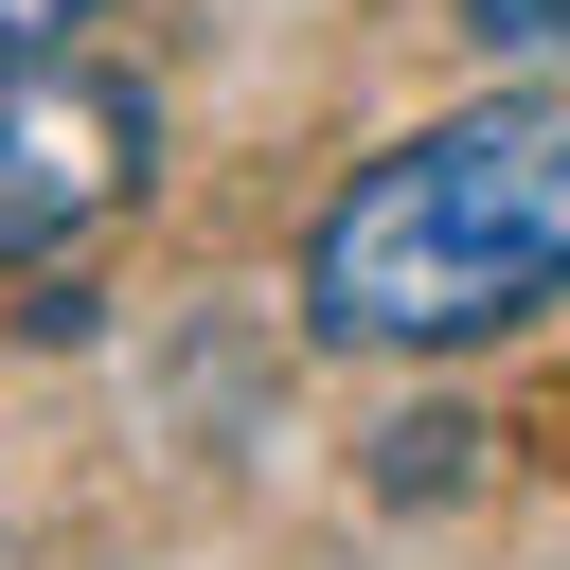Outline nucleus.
I'll use <instances>...</instances> for the list:
<instances>
[{"instance_id": "1", "label": "nucleus", "mask_w": 570, "mask_h": 570, "mask_svg": "<svg viewBox=\"0 0 570 570\" xmlns=\"http://www.w3.org/2000/svg\"><path fill=\"white\" fill-rule=\"evenodd\" d=\"M570 303V107H445L356 160L303 232V321L338 356H463Z\"/></svg>"}, {"instance_id": "2", "label": "nucleus", "mask_w": 570, "mask_h": 570, "mask_svg": "<svg viewBox=\"0 0 570 570\" xmlns=\"http://www.w3.org/2000/svg\"><path fill=\"white\" fill-rule=\"evenodd\" d=\"M142 160H160V107L125 71L0 53V249H71L107 196H142Z\"/></svg>"}, {"instance_id": "3", "label": "nucleus", "mask_w": 570, "mask_h": 570, "mask_svg": "<svg viewBox=\"0 0 570 570\" xmlns=\"http://www.w3.org/2000/svg\"><path fill=\"white\" fill-rule=\"evenodd\" d=\"M463 36H499V53H570V0H463Z\"/></svg>"}, {"instance_id": "4", "label": "nucleus", "mask_w": 570, "mask_h": 570, "mask_svg": "<svg viewBox=\"0 0 570 570\" xmlns=\"http://www.w3.org/2000/svg\"><path fill=\"white\" fill-rule=\"evenodd\" d=\"M71 18H89V0H0V53H53Z\"/></svg>"}]
</instances>
